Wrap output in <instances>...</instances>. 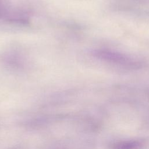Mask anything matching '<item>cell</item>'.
Here are the masks:
<instances>
[{
	"mask_svg": "<svg viewBox=\"0 0 149 149\" xmlns=\"http://www.w3.org/2000/svg\"><path fill=\"white\" fill-rule=\"evenodd\" d=\"M94 55L107 62L112 63L125 67L134 68L138 66V63L135 62L130 58L115 52L108 50H97L94 52Z\"/></svg>",
	"mask_w": 149,
	"mask_h": 149,
	"instance_id": "obj_1",
	"label": "cell"
},
{
	"mask_svg": "<svg viewBox=\"0 0 149 149\" xmlns=\"http://www.w3.org/2000/svg\"><path fill=\"white\" fill-rule=\"evenodd\" d=\"M149 141L144 138L115 141L110 144V149H147Z\"/></svg>",
	"mask_w": 149,
	"mask_h": 149,
	"instance_id": "obj_2",
	"label": "cell"
}]
</instances>
